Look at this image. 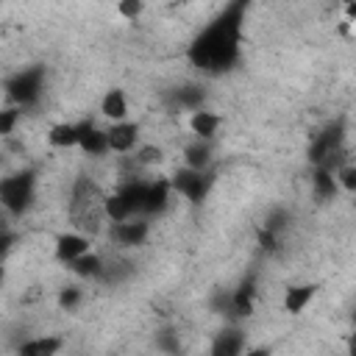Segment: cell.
Listing matches in <instances>:
<instances>
[{
  "label": "cell",
  "mask_w": 356,
  "mask_h": 356,
  "mask_svg": "<svg viewBox=\"0 0 356 356\" xmlns=\"http://www.w3.org/2000/svg\"><path fill=\"white\" fill-rule=\"evenodd\" d=\"M184 159H186V167H192V170H209V164H211V147H209V142L206 139H197V142L186 145L184 147Z\"/></svg>",
  "instance_id": "cell-16"
},
{
  "label": "cell",
  "mask_w": 356,
  "mask_h": 356,
  "mask_svg": "<svg viewBox=\"0 0 356 356\" xmlns=\"http://www.w3.org/2000/svg\"><path fill=\"white\" fill-rule=\"evenodd\" d=\"M317 295V284H298V286H289L286 295H284V309L289 314H300L306 309V303Z\"/></svg>",
  "instance_id": "cell-14"
},
{
  "label": "cell",
  "mask_w": 356,
  "mask_h": 356,
  "mask_svg": "<svg viewBox=\"0 0 356 356\" xmlns=\"http://www.w3.org/2000/svg\"><path fill=\"white\" fill-rule=\"evenodd\" d=\"M136 139H139V125H136V122L120 120V122H111V128H106V145H108V150H114V153H128V150H134Z\"/></svg>",
  "instance_id": "cell-5"
},
{
  "label": "cell",
  "mask_w": 356,
  "mask_h": 356,
  "mask_svg": "<svg viewBox=\"0 0 356 356\" xmlns=\"http://www.w3.org/2000/svg\"><path fill=\"white\" fill-rule=\"evenodd\" d=\"M81 298H83V295H81V289H78V286H67V289H61V292H58V306H61V309H67V312H72V309L81 303Z\"/></svg>",
  "instance_id": "cell-27"
},
{
  "label": "cell",
  "mask_w": 356,
  "mask_h": 356,
  "mask_svg": "<svg viewBox=\"0 0 356 356\" xmlns=\"http://www.w3.org/2000/svg\"><path fill=\"white\" fill-rule=\"evenodd\" d=\"M170 186H172V192L184 195L189 203H200V200L209 195L211 175H209V170H192V167H184V170H178V172L170 178Z\"/></svg>",
  "instance_id": "cell-4"
},
{
  "label": "cell",
  "mask_w": 356,
  "mask_h": 356,
  "mask_svg": "<svg viewBox=\"0 0 356 356\" xmlns=\"http://www.w3.org/2000/svg\"><path fill=\"white\" fill-rule=\"evenodd\" d=\"M56 350H61V339L58 337H36V339L19 345L22 356H50Z\"/></svg>",
  "instance_id": "cell-20"
},
{
  "label": "cell",
  "mask_w": 356,
  "mask_h": 356,
  "mask_svg": "<svg viewBox=\"0 0 356 356\" xmlns=\"http://www.w3.org/2000/svg\"><path fill=\"white\" fill-rule=\"evenodd\" d=\"M175 103H178V108L195 111V108H200V103H203V89H200V86H181V89L175 92Z\"/></svg>",
  "instance_id": "cell-22"
},
{
  "label": "cell",
  "mask_w": 356,
  "mask_h": 356,
  "mask_svg": "<svg viewBox=\"0 0 356 356\" xmlns=\"http://www.w3.org/2000/svg\"><path fill=\"white\" fill-rule=\"evenodd\" d=\"M312 189H314V197L317 200H331L337 195V178H334V172L325 170V167H314Z\"/></svg>",
  "instance_id": "cell-17"
},
{
  "label": "cell",
  "mask_w": 356,
  "mask_h": 356,
  "mask_svg": "<svg viewBox=\"0 0 356 356\" xmlns=\"http://www.w3.org/2000/svg\"><path fill=\"white\" fill-rule=\"evenodd\" d=\"M161 159H164V150H161L159 145H142V147L136 150V161H139L142 167L161 164Z\"/></svg>",
  "instance_id": "cell-24"
},
{
  "label": "cell",
  "mask_w": 356,
  "mask_h": 356,
  "mask_svg": "<svg viewBox=\"0 0 356 356\" xmlns=\"http://www.w3.org/2000/svg\"><path fill=\"white\" fill-rule=\"evenodd\" d=\"M33 189H36L33 170H22V172L0 178V209L11 217L25 214L33 203Z\"/></svg>",
  "instance_id": "cell-2"
},
{
  "label": "cell",
  "mask_w": 356,
  "mask_h": 356,
  "mask_svg": "<svg viewBox=\"0 0 356 356\" xmlns=\"http://www.w3.org/2000/svg\"><path fill=\"white\" fill-rule=\"evenodd\" d=\"M42 89H44V67H28L6 81V92L19 108L39 103Z\"/></svg>",
  "instance_id": "cell-3"
},
{
  "label": "cell",
  "mask_w": 356,
  "mask_h": 356,
  "mask_svg": "<svg viewBox=\"0 0 356 356\" xmlns=\"http://www.w3.org/2000/svg\"><path fill=\"white\" fill-rule=\"evenodd\" d=\"M86 250H92V242L81 231H67V234H58L56 236V259L64 261V264H70L72 259H78Z\"/></svg>",
  "instance_id": "cell-6"
},
{
  "label": "cell",
  "mask_w": 356,
  "mask_h": 356,
  "mask_svg": "<svg viewBox=\"0 0 356 356\" xmlns=\"http://www.w3.org/2000/svg\"><path fill=\"white\" fill-rule=\"evenodd\" d=\"M334 178H337V186H342L345 192H356V167L350 161H342L334 170Z\"/></svg>",
  "instance_id": "cell-23"
},
{
  "label": "cell",
  "mask_w": 356,
  "mask_h": 356,
  "mask_svg": "<svg viewBox=\"0 0 356 356\" xmlns=\"http://www.w3.org/2000/svg\"><path fill=\"white\" fill-rule=\"evenodd\" d=\"M242 348H245V334L239 328H225L211 342L214 356H236V353H242Z\"/></svg>",
  "instance_id": "cell-12"
},
{
  "label": "cell",
  "mask_w": 356,
  "mask_h": 356,
  "mask_svg": "<svg viewBox=\"0 0 356 356\" xmlns=\"http://www.w3.org/2000/svg\"><path fill=\"white\" fill-rule=\"evenodd\" d=\"M19 114H22V108H19V106H11V108H0V136H8V134L17 128V122H19Z\"/></svg>",
  "instance_id": "cell-25"
},
{
  "label": "cell",
  "mask_w": 356,
  "mask_h": 356,
  "mask_svg": "<svg viewBox=\"0 0 356 356\" xmlns=\"http://www.w3.org/2000/svg\"><path fill=\"white\" fill-rule=\"evenodd\" d=\"M14 245H17V234H11L8 228L0 231V259H6L14 250Z\"/></svg>",
  "instance_id": "cell-30"
},
{
  "label": "cell",
  "mask_w": 356,
  "mask_h": 356,
  "mask_svg": "<svg viewBox=\"0 0 356 356\" xmlns=\"http://www.w3.org/2000/svg\"><path fill=\"white\" fill-rule=\"evenodd\" d=\"M248 0H231L189 44L186 58L192 67L209 75L228 72L239 61V44H242V22H245Z\"/></svg>",
  "instance_id": "cell-1"
},
{
  "label": "cell",
  "mask_w": 356,
  "mask_h": 356,
  "mask_svg": "<svg viewBox=\"0 0 356 356\" xmlns=\"http://www.w3.org/2000/svg\"><path fill=\"white\" fill-rule=\"evenodd\" d=\"M3 281H6V267L0 264V286H3Z\"/></svg>",
  "instance_id": "cell-31"
},
{
  "label": "cell",
  "mask_w": 356,
  "mask_h": 356,
  "mask_svg": "<svg viewBox=\"0 0 356 356\" xmlns=\"http://www.w3.org/2000/svg\"><path fill=\"white\" fill-rule=\"evenodd\" d=\"M286 222H289V214H286L284 209H275V211H270V214H267L264 228H270L273 234H281V231L286 228Z\"/></svg>",
  "instance_id": "cell-28"
},
{
  "label": "cell",
  "mask_w": 356,
  "mask_h": 356,
  "mask_svg": "<svg viewBox=\"0 0 356 356\" xmlns=\"http://www.w3.org/2000/svg\"><path fill=\"white\" fill-rule=\"evenodd\" d=\"M100 114L108 117L111 122H120L128 117V97L122 89H108L100 100Z\"/></svg>",
  "instance_id": "cell-13"
},
{
  "label": "cell",
  "mask_w": 356,
  "mask_h": 356,
  "mask_svg": "<svg viewBox=\"0 0 356 356\" xmlns=\"http://www.w3.org/2000/svg\"><path fill=\"white\" fill-rule=\"evenodd\" d=\"M75 134H78V147L86 153V156H103L108 153V145H106V131L95 128V122L83 120L75 125Z\"/></svg>",
  "instance_id": "cell-7"
},
{
  "label": "cell",
  "mask_w": 356,
  "mask_h": 356,
  "mask_svg": "<svg viewBox=\"0 0 356 356\" xmlns=\"http://www.w3.org/2000/svg\"><path fill=\"white\" fill-rule=\"evenodd\" d=\"M103 214H106V220H111V222H122V220L134 217V211H131L128 203L120 197V192H111V195L103 197Z\"/></svg>",
  "instance_id": "cell-21"
},
{
  "label": "cell",
  "mask_w": 356,
  "mask_h": 356,
  "mask_svg": "<svg viewBox=\"0 0 356 356\" xmlns=\"http://www.w3.org/2000/svg\"><path fill=\"white\" fill-rule=\"evenodd\" d=\"M47 142L53 147H78V134H75V125L72 122H56L50 131H47Z\"/></svg>",
  "instance_id": "cell-18"
},
{
  "label": "cell",
  "mask_w": 356,
  "mask_h": 356,
  "mask_svg": "<svg viewBox=\"0 0 356 356\" xmlns=\"http://www.w3.org/2000/svg\"><path fill=\"white\" fill-rule=\"evenodd\" d=\"M170 192H172V186H170V181H167V178L147 184L142 211H145V214H161V211L167 209V203H170Z\"/></svg>",
  "instance_id": "cell-11"
},
{
  "label": "cell",
  "mask_w": 356,
  "mask_h": 356,
  "mask_svg": "<svg viewBox=\"0 0 356 356\" xmlns=\"http://www.w3.org/2000/svg\"><path fill=\"white\" fill-rule=\"evenodd\" d=\"M147 231L150 225L145 220H122V222H111V236L120 242V245H142L147 239Z\"/></svg>",
  "instance_id": "cell-9"
},
{
  "label": "cell",
  "mask_w": 356,
  "mask_h": 356,
  "mask_svg": "<svg viewBox=\"0 0 356 356\" xmlns=\"http://www.w3.org/2000/svg\"><path fill=\"white\" fill-rule=\"evenodd\" d=\"M103 259L95 253V250H86V253H81L78 259H72L70 261V270L75 273V275H81V278H100L103 275Z\"/></svg>",
  "instance_id": "cell-15"
},
{
  "label": "cell",
  "mask_w": 356,
  "mask_h": 356,
  "mask_svg": "<svg viewBox=\"0 0 356 356\" xmlns=\"http://www.w3.org/2000/svg\"><path fill=\"white\" fill-rule=\"evenodd\" d=\"M145 11V0H117V14L125 19H136Z\"/></svg>",
  "instance_id": "cell-26"
},
{
  "label": "cell",
  "mask_w": 356,
  "mask_h": 356,
  "mask_svg": "<svg viewBox=\"0 0 356 356\" xmlns=\"http://www.w3.org/2000/svg\"><path fill=\"white\" fill-rule=\"evenodd\" d=\"M253 298H256V281L253 275H248L228 298V312L234 317H250L253 314Z\"/></svg>",
  "instance_id": "cell-8"
},
{
  "label": "cell",
  "mask_w": 356,
  "mask_h": 356,
  "mask_svg": "<svg viewBox=\"0 0 356 356\" xmlns=\"http://www.w3.org/2000/svg\"><path fill=\"white\" fill-rule=\"evenodd\" d=\"M117 192H120V197L128 203V209H131L134 214L142 211V206H145V192H147V184H145V181H128V184H122Z\"/></svg>",
  "instance_id": "cell-19"
},
{
  "label": "cell",
  "mask_w": 356,
  "mask_h": 356,
  "mask_svg": "<svg viewBox=\"0 0 356 356\" xmlns=\"http://www.w3.org/2000/svg\"><path fill=\"white\" fill-rule=\"evenodd\" d=\"M259 245H261V250H267V253H273L275 248H278V234H273L270 228H259Z\"/></svg>",
  "instance_id": "cell-29"
},
{
  "label": "cell",
  "mask_w": 356,
  "mask_h": 356,
  "mask_svg": "<svg viewBox=\"0 0 356 356\" xmlns=\"http://www.w3.org/2000/svg\"><path fill=\"white\" fill-rule=\"evenodd\" d=\"M220 114H214V111H209V108H195L192 111V117H189V128H192V134L197 136V139H214V134H217V128H220Z\"/></svg>",
  "instance_id": "cell-10"
}]
</instances>
